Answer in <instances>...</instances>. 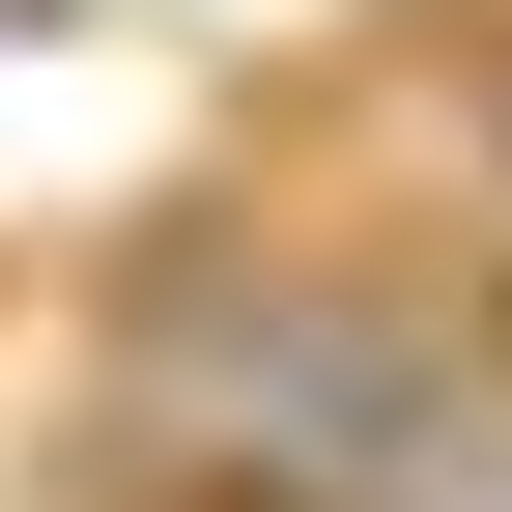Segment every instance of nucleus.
Instances as JSON below:
<instances>
[{
  "instance_id": "obj_1",
  "label": "nucleus",
  "mask_w": 512,
  "mask_h": 512,
  "mask_svg": "<svg viewBox=\"0 0 512 512\" xmlns=\"http://www.w3.org/2000/svg\"><path fill=\"white\" fill-rule=\"evenodd\" d=\"M171 512H342V484H171Z\"/></svg>"
}]
</instances>
